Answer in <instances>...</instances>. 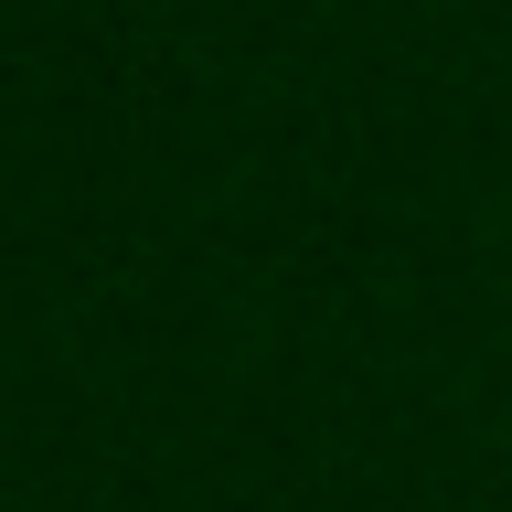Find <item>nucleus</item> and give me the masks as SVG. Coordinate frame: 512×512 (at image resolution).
Wrapping results in <instances>:
<instances>
[]
</instances>
